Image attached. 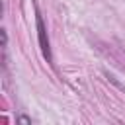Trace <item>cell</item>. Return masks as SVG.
<instances>
[{"label": "cell", "instance_id": "obj_1", "mask_svg": "<svg viewBox=\"0 0 125 125\" xmlns=\"http://www.w3.org/2000/svg\"><path fill=\"white\" fill-rule=\"evenodd\" d=\"M35 23H37V37H39V45H41V51H43V57L51 62V49H49V39H47V29H45V23H43V18L39 14V10L35 8Z\"/></svg>", "mask_w": 125, "mask_h": 125}]
</instances>
